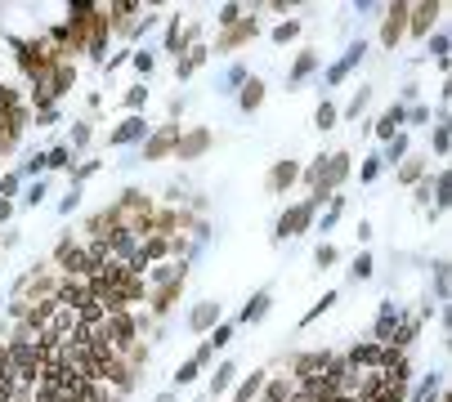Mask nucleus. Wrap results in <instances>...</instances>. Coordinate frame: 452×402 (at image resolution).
I'll use <instances>...</instances> for the list:
<instances>
[{
    "mask_svg": "<svg viewBox=\"0 0 452 402\" xmlns=\"http://www.w3.org/2000/svg\"><path fill=\"white\" fill-rule=\"evenodd\" d=\"M443 9H448L443 0H417V5H407V32L426 40V36H430V27L443 18Z\"/></svg>",
    "mask_w": 452,
    "mask_h": 402,
    "instance_id": "423d86ee",
    "label": "nucleus"
},
{
    "mask_svg": "<svg viewBox=\"0 0 452 402\" xmlns=\"http://www.w3.org/2000/svg\"><path fill=\"white\" fill-rule=\"evenodd\" d=\"M380 170H385V161H380V156H367L363 170H358V179H363V183H376V179H380Z\"/></svg>",
    "mask_w": 452,
    "mask_h": 402,
    "instance_id": "37998d69",
    "label": "nucleus"
},
{
    "mask_svg": "<svg viewBox=\"0 0 452 402\" xmlns=\"http://www.w3.org/2000/svg\"><path fill=\"white\" fill-rule=\"evenodd\" d=\"M336 121H341V108H336V103H318V112H314V125H318V130H332Z\"/></svg>",
    "mask_w": 452,
    "mask_h": 402,
    "instance_id": "4c0bfd02",
    "label": "nucleus"
},
{
    "mask_svg": "<svg viewBox=\"0 0 452 402\" xmlns=\"http://www.w3.org/2000/svg\"><path fill=\"white\" fill-rule=\"evenodd\" d=\"M237 18H247V5H220V32H224V27H233Z\"/></svg>",
    "mask_w": 452,
    "mask_h": 402,
    "instance_id": "a18cd8bd",
    "label": "nucleus"
},
{
    "mask_svg": "<svg viewBox=\"0 0 452 402\" xmlns=\"http://www.w3.org/2000/svg\"><path fill=\"white\" fill-rule=\"evenodd\" d=\"M295 36H300V23H295V18L273 27V45H287V40H295Z\"/></svg>",
    "mask_w": 452,
    "mask_h": 402,
    "instance_id": "58836bf2",
    "label": "nucleus"
},
{
    "mask_svg": "<svg viewBox=\"0 0 452 402\" xmlns=\"http://www.w3.org/2000/svg\"><path fill=\"white\" fill-rule=\"evenodd\" d=\"M197 376H202V367H193V362H183V367L175 371V384H193Z\"/></svg>",
    "mask_w": 452,
    "mask_h": 402,
    "instance_id": "6e6d98bb",
    "label": "nucleus"
},
{
    "mask_svg": "<svg viewBox=\"0 0 452 402\" xmlns=\"http://www.w3.org/2000/svg\"><path fill=\"white\" fill-rule=\"evenodd\" d=\"M220 299H197L188 309V331H210V326H220Z\"/></svg>",
    "mask_w": 452,
    "mask_h": 402,
    "instance_id": "2eb2a0df",
    "label": "nucleus"
},
{
    "mask_svg": "<svg viewBox=\"0 0 452 402\" xmlns=\"http://www.w3.org/2000/svg\"><path fill=\"white\" fill-rule=\"evenodd\" d=\"M264 94H269V90H264V81H260V76H251V81L242 85V90H237V108H242L247 117H251V112H256V108L264 103Z\"/></svg>",
    "mask_w": 452,
    "mask_h": 402,
    "instance_id": "412c9836",
    "label": "nucleus"
},
{
    "mask_svg": "<svg viewBox=\"0 0 452 402\" xmlns=\"http://www.w3.org/2000/svg\"><path fill=\"white\" fill-rule=\"evenodd\" d=\"M144 139H148V121L144 117H125L121 125H112V134H108L112 148H130V143H144Z\"/></svg>",
    "mask_w": 452,
    "mask_h": 402,
    "instance_id": "ddd939ff",
    "label": "nucleus"
},
{
    "mask_svg": "<svg viewBox=\"0 0 452 402\" xmlns=\"http://www.w3.org/2000/svg\"><path fill=\"white\" fill-rule=\"evenodd\" d=\"M179 121H166V125H157V130H148V139H144V161H162V156H171L175 152V143H179Z\"/></svg>",
    "mask_w": 452,
    "mask_h": 402,
    "instance_id": "20e7f679",
    "label": "nucleus"
},
{
    "mask_svg": "<svg viewBox=\"0 0 452 402\" xmlns=\"http://www.w3.org/2000/svg\"><path fill=\"white\" fill-rule=\"evenodd\" d=\"M264 380H269L264 371H251L247 380H237V384H233V402H256L260 389H264Z\"/></svg>",
    "mask_w": 452,
    "mask_h": 402,
    "instance_id": "5701e85b",
    "label": "nucleus"
},
{
    "mask_svg": "<svg viewBox=\"0 0 452 402\" xmlns=\"http://www.w3.org/2000/svg\"><path fill=\"white\" fill-rule=\"evenodd\" d=\"M9 219H13V201L0 197V224H9Z\"/></svg>",
    "mask_w": 452,
    "mask_h": 402,
    "instance_id": "052dcab7",
    "label": "nucleus"
},
{
    "mask_svg": "<svg viewBox=\"0 0 452 402\" xmlns=\"http://www.w3.org/2000/svg\"><path fill=\"white\" fill-rule=\"evenodd\" d=\"M439 380H443L439 371H430V376L412 389V398H403V402H434V398H439Z\"/></svg>",
    "mask_w": 452,
    "mask_h": 402,
    "instance_id": "cd10ccee",
    "label": "nucleus"
},
{
    "mask_svg": "<svg viewBox=\"0 0 452 402\" xmlns=\"http://www.w3.org/2000/svg\"><path fill=\"white\" fill-rule=\"evenodd\" d=\"M202 152H210V130L206 125H197V130H183L179 143H175V156L179 161H197Z\"/></svg>",
    "mask_w": 452,
    "mask_h": 402,
    "instance_id": "9b49d317",
    "label": "nucleus"
},
{
    "mask_svg": "<svg viewBox=\"0 0 452 402\" xmlns=\"http://www.w3.org/2000/svg\"><path fill=\"white\" fill-rule=\"evenodd\" d=\"M349 277H354V282H367V277H372V255H367V251H358V260L349 264Z\"/></svg>",
    "mask_w": 452,
    "mask_h": 402,
    "instance_id": "ea45409f",
    "label": "nucleus"
},
{
    "mask_svg": "<svg viewBox=\"0 0 452 402\" xmlns=\"http://www.w3.org/2000/svg\"><path fill=\"white\" fill-rule=\"evenodd\" d=\"M144 103H148V85H130V90H125V108L139 112Z\"/></svg>",
    "mask_w": 452,
    "mask_h": 402,
    "instance_id": "8fccbe9b",
    "label": "nucleus"
},
{
    "mask_svg": "<svg viewBox=\"0 0 452 402\" xmlns=\"http://www.w3.org/2000/svg\"><path fill=\"white\" fill-rule=\"evenodd\" d=\"M363 59H367V45H363V40H354V45H349L341 59H336L327 71H322V81H327V85H345V81H349V71H354Z\"/></svg>",
    "mask_w": 452,
    "mask_h": 402,
    "instance_id": "6e6552de",
    "label": "nucleus"
},
{
    "mask_svg": "<svg viewBox=\"0 0 452 402\" xmlns=\"http://www.w3.org/2000/svg\"><path fill=\"white\" fill-rule=\"evenodd\" d=\"M403 125H430V108L426 103H412L403 112Z\"/></svg>",
    "mask_w": 452,
    "mask_h": 402,
    "instance_id": "49530a36",
    "label": "nucleus"
},
{
    "mask_svg": "<svg viewBox=\"0 0 452 402\" xmlns=\"http://www.w3.org/2000/svg\"><path fill=\"white\" fill-rule=\"evenodd\" d=\"M367 103H372V85H358V94L349 98V108H345V121H358L367 112Z\"/></svg>",
    "mask_w": 452,
    "mask_h": 402,
    "instance_id": "2f4dec72",
    "label": "nucleus"
},
{
    "mask_svg": "<svg viewBox=\"0 0 452 402\" xmlns=\"http://www.w3.org/2000/svg\"><path fill=\"white\" fill-rule=\"evenodd\" d=\"M152 402H179L175 394H157V398H152Z\"/></svg>",
    "mask_w": 452,
    "mask_h": 402,
    "instance_id": "e2e57ef3",
    "label": "nucleus"
},
{
    "mask_svg": "<svg viewBox=\"0 0 452 402\" xmlns=\"http://www.w3.org/2000/svg\"><path fill=\"white\" fill-rule=\"evenodd\" d=\"M295 179H300V166H295L291 156H282V161H273V166H269V175H264V193L278 197V193H287Z\"/></svg>",
    "mask_w": 452,
    "mask_h": 402,
    "instance_id": "1a4fd4ad",
    "label": "nucleus"
},
{
    "mask_svg": "<svg viewBox=\"0 0 452 402\" xmlns=\"http://www.w3.org/2000/svg\"><path fill=\"white\" fill-rule=\"evenodd\" d=\"M332 362H336V353H327V349H318V353H295V357H291V376H295V384H305V380H327V376H332Z\"/></svg>",
    "mask_w": 452,
    "mask_h": 402,
    "instance_id": "7ed1b4c3",
    "label": "nucleus"
},
{
    "mask_svg": "<svg viewBox=\"0 0 452 402\" xmlns=\"http://www.w3.org/2000/svg\"><path fill=\"white\" fill-rule=\"evenodd\" d=\"M448 291H452V286H448V260H439V264H434V295L448 299Z\"/></svg>",
    "mask_w": 452,
    "mask_h": 402,
    "instance_id": "de8ad7c7",
    "label": "nucleus"
},
{
    "mask_svg": "<svg viewBox=\"0 0 452 402\" xmlns=\"http://www.w3.org/2000/svg\"><path fill=\"white\" fill-rule=\"evenodd\" d=\"M314 71H318V50H300V54H295V63H291V71H287V90H300Z\"/></svg>",
    "mask_w": 452,
    "mask_h": 402,
    "instance_id": "dca6fc26",
    "label": "nucleus"
},
{
    "mask_svg": "<svg viewBox=\"0 0 452 402\" xmlns=\"http://www.w3.org/2000/svg\"><path fill=\"white\" fill-rule=\"evenodd\" d=\"M380 357H385V344H354V349L345 353V367H380Z\"/></svg>",
    "mask_w": 452,
    "mask_h": 402,
    "instance_id": "aec40b11",
    "label": "nucleus"
},
{
    "mask_svg": "<svg viewBox=\"0 0 452 402\" xmlns=\"http://www.w3.org/2000/svg\"><path fill=\"white\" fill-rule=\"evenodd\" d=\"M98 175V161H81L77 170H72V183H86V179H94Z\"/></svg>",
    "mask_w": 452,
    "mask_h": 402,
    "instance_id": "5fc2aeb1",
    "label": "nucleus"
},
{
    "mask_svg": "<svg viewBox=\"0 0 452 402\" xmlns=\"http://www.w3.org/2000/svg\"><path fill=\"white\" fill-rule=\"evenodd\" d=\"M72 81H77V67L72 63H54V71H50V85H54V98H63L67 90H72Z\"/></svg>",
    "mask_w": 452,
    "mask_h": 402,
    "instance_id": "393cba45",
    "label": "nucleus"
},
{
    "mask_svg": "<svg viewBox=\"0 0 452 402\" xmlns=\"http://www.w3.org/2000/svg\"><path fill=\"white\" fill-rule=\"evenodd\" d=\"M341 214H345V197H341V193H336V197L327 201V210H322V219H314V224L322 228V233H332V228H336V224H341Z\"/></svg>",
    "mask_w": 452,
    "mask_h": 402,
    "instance_id": "c85d7f7f",
    "label": "nucleus"
},
{
    "mask_svg": "<svg viewBox=\"0 0 452 402\" xmlns=\"http://www.w3.org/2000/svg\"><path fill=\"white\" fill-rule=\"evenodd\" d=\"M430 197H434V210H448V201H452V175H448V170H439V175H434Z\"/></svg>",
    "mask_w": 452,
    "mask_h": 402,
    "instance_id": "bb28decb",
    "label": "nucleus"
},
{
    "mask_svg": "<svg viewBox=\"0 0 452 402\" xmlns=\"http://www.w3.org/2000/svg\"><path fill=\"white\" fill-rule=\"evenodd\" d=\"M45 197H50V183H40V179H36L32 188L23 193V206H32V210H36V206H40V201H45Z\"/></svg>",
    "mask_w": 452,
    "mask_h": 402,
    "instance_id": "c03bdc74",
    "label": "nucleus"
},
{
    "mask_svg": "<svg viewBox=\"0 0 452 402\" xmlns=\"http://www.w3.org/2000/svg\"><path fill=\"white\" fill-rule=\"evenodd\" d=\"M336 260H341V251H336V246H318V255H314V264H318V268H332Z\"/></svg>",
    "mask_w": 452,
    "mask_h": 402,
    "instance_id": "864d4df0",
    "label": "nucleus"
},
{
    "mask_svg": "<svg viewBox=\"0 0 452 402\" xmlns=\"http://www.w3.org/2000/svg\"><path fill=\"white\" fill-rule=\"evenodd\" d=\"M77 206H81V183H72V188L59 197V214H72Z\"/></svg>",
    "mask_w": 452,
    "mask_h": 402,
    "instance_id": "09e8293b",
    "label": "nucleus"
},
{
    "mask_svg": "<svg viewBox=\"0 0 452 402\" xmlns=\"http://www.w3.org/2000/svg\"><path fill=\"white\" fill-rule=\"evenodd\" d=\"M247 81H251L247 63H233V67H229V71H224V76H220V85H215V90H220V94H237V90H242Z\"/></svg>",
    "mask_w": 452,
    "mask_h": 402,
    "instance_id": "a878e982",
    "label": "nucleus"
},
{
    "mask_svg": "<svg viewBox=\"0 0 452 402\" xmlns=\"http://www.w3.org/2000/svg\"><path fill=\"white\" fill-rule=\"evenodd\" d=\"M399 322H403V313L394 309V299H385L380 304V313H376V326H372V344H394V331H399Z\"/></svg>",
    "mask_w": 452,
    "mask_h": 402,
    "instance_id": "9d476101",
    "label": "nucleus"
},
{
    "mask_svg": "<svg viewBox=\"0 0 452 402\" xmlns=\"http://www.w3.org/2000/svg\"><path fill=\"white\" fill-rule=\"evenodd\" d=\"M332 304H336V291H327V295H322V299H318V304H314V309H309V313H305V318H300V326H309V322H318V318H322V313H327Z\"/></svg>",
    "mask_w": 452,
    "mask_h": 402,
    "instance_id": "a19ab883",
    "label": "nucleus"
},
{
    "mask_svg": "<svg viewBox=\"0 0 452 402\" xmlns=\"http://www.w3.org/2000/svg\"><path fill=\"white\" fill-rule=\"evenodd\" d=\"M417 206H430V179L417 183Z\"/></svg>",
    "mask_w": 452,
    "mask_h": 402,
    "instance_id": "bf43d9fd",
    "label": "nucleus"
},
{
    "mask_svg": "<svg viewBox=\"0 0 452 402\" xmlns=\"http://www.w3.org/2000/svg\"><path fill=\"white\" fill-rule=\"evenodd\" d=\"M430 148H434V156H448V152H452V130H448V112H439V117H434V130H430Z\"/></svg>",
    "mask_w": 452,
    "mask_h": 402,
    "instance_id": "b1692460",
    "label": "nucleus"
},
{
    "mask_svg": "<svg viewBox=\"0 0 452 402\" xmlns=\"http://www.w3.org/2000/svg\"><path fill=\"white\" fill-rule=\"evenodd\" d=\"M130 63H135V71H139V76H148V71L157 67V54H148V50H135V54H130Z\"/></svg>",
    "mask_w": 452,
    "mask_h": 402,
    "instance_id": "79ce46f5",
    "label": "nucleus"
},
{
    "mask_svg": "<svg viewBox=\"0 0 452 402\" xmlns=\"http://www.w3.org/2000/svg\"><path fill=\"white\" fill-rule=\"evenodd\" d=\"M72 161H77V152L67 148V143H59V148H50V152H45V170H67Z\"/></svg>",
    "mask_w": 452,
    "mask_h": 402,
    "instance_id": "7c9ffc66",
    "label": "nucleus"
},
{
    "mask_svg": "<svg viewBox=\"0 0 452 402\" xmlns=\"http://www.w3.org/2000/svg\"><path fill=\"white\" fill-rule=\"evenodd\" d=\"M407 148H412V139H407V130H399L394 134L390 143H385V156H380V161H390V166H399L403 156H407Z\"/></svg>",
    "mask_w": 452,
    "mask_h": 402,
    "instance_id": "c756f323",
    "label": "nucleus"
},
{
    "mask_svg": "<svg viewBox=\"0 0 452 402\" xmlns=\"http://www.w3.org/2000/svg\"><path fill=\"white\" fill-rule=\"evenodd\" d=\"M32 121L40 125V130H45V125H54V121H59V108H40V112H36Z\"/></svg>",
    "mask_w": 452,
    "mask_h": 402,
    "instance_id": "4d7b16f0",
    "label": "nucleus"
},
{
    "mask_svg": "<svg viewBox=\"0 0 452 402\" xmlns=\"http://www.w3.org/2000/svg\"><path fill=\"white\" fill-rule=\"evenodd\" d=\"M183 108H188V103H183V94H179V98H171V108H166V117H171V121H179V117H183Z\"/></svg>",
    "mask_w": 452,
    "mask_h": 402,
    "instance_id": "13d9d810",
    "label": "nucleus"
},
{
    "mask_svg": "<svg viewBox=\"0 0 452 402\" xmlns=\"http://www.w3.org/2000/svg\"><path fill=\"white\" fill-rule=\"evenodd\" d=\"M233 335H237V322H220V326H210V340L206 344H210V349H224Z\"/></svg>",
    "mask_w": 452,
    "mask_h": 402,
    "instance_id": "e433bc0d",
    "label": "nucleus"
},
{
    "mask_svg": "<svg viewBox=\"0 0 452 402\" xmlns=\"http://www.w3.org/2000/svg\"><path fill=\"white\" fill-rule=\"evenodd\" d=\"M18 188H23V170H5V175H0V197L13 201V197H18Z\"/></svg>",
    "mask_w": 452,
    "mask_h": 402,
    "instance_id": "c9c22d12",
    "label": "nucleus"
},
{
    "mask_svg": "<svg viewBox=\"0 0 452 402\" xmlns=\"http://www.w3.org/2000/svg\"><path fill=\"white\" fill-rule=\"evenodd\" d=\"M421 179H426V156H412V152H407L403 161H399V183H403V188H417Z\"/></svg>",
    "mask_w": 452,
    "mask_h": 402,
    "instance_id": "4be33fe9",
    "label": "nucleus"
},
{
    "mask_svg": "<svg viewBox=\"0 0 452 402\" xmlns=\"http://www.w3.org/2000/svg\"><path fill=\"white\" fill-rule=\"evenodd\" d=\"M0 246H5V241H0Z\"/></svg>",
    "mask_w": 452,
    "mask_h": 402,
    "instance_id": "0e129e2a",
    "label": "nucleus"
},
{
    "mask_svg": "<svg viewBox=\"0 0 452 402\" xmlns=\"http://www.w3.org/2000/svg\"><path fill=\"white\" fill-rule=\"evenodd\" d=\"M179 291H183V277H175V282H162L157 291L148 295V313H152V318H166V313L175 309V299H179Z\"/></svg>",
    "mask_w": 452,
    "mask_h": 402,
    "instance_id": "4468645a",
    "label": "nucleus"
},
{
    "mask_svg": "<svg viewBox=\"0 0 452 402\" xmlns=\"http://www.w3.org/2000/svg\"><path fill=\"white\" fill-rule=\"evenodd\" d=\"M90 134H94V125H90V121H77V125H72V134H67V148H72V152L90 148Z\"/></svg>",
    "mask_w": 452,
    "mask_h": 402,
    "instance_id": "f704fd0d",
    "label": "nucleus"
},
{
    "mask_svg": "<svg viewBox=\"0 0 452 402\" xmlns=\"http://www.w3.org/2000/svg\"><path fill=\"white\" fill-rule=\"evenodd\" d=\"M403 112H407L403 103H390V108H385V112H380V117L372 121V134H376V139H385V143H390L394 134H399V130H403Z\"/></svg>",
    "mask_w": 452,
    "mask_h": 402,
    "instance_id": "f3484780",
    "label": "nucleus"
},
{
    "mask_svg": "<svg viewBox=\"0 0 452 402\" xmlns=\"http://www.w3.org/2000/svg\"><path fill=\"white\" fill-rule=\"evenodd\" d=\"M269 313H273V291H269V286H260V291H256V295H251L247 304H242V313H237V326L264 322V318H269Z\"/></svg>",
    "mask_w": 452,
    "mask_h": 402,
    "instance_id": "f8f14e48",
    "label": "nucleus"
},
{
    "mask_svg": "<svg viewBox=\"0 0 452 402\" xmlns=\"http://www.w3.org/2000/svg\"><path fill=\"white\" fill-rule=\"evenodd\" d=\"M206 59H210V45H202V40H197V45H188V54H183V59H175V81H188Z\"/></svg>",
    "mask_w": 452,
    "mask_h": 402,
    "instance_id": "6ab92c4d",
    "label": "nucleus"
},
{
    "mask_svg": "<svg viewBox=\"0 0 452 402\" xmlns=\"http://www.w3.org/2000/svg\"><path fill=\"white\" fill-rule=\"evenodd\" d=\"M237 371H242V362H233V357H224V362L215 367V376H210V398H220V394H229L233 384H237Z\"/></svg>",
    "mask_w": 452,
    "mask_h": 402,
    "instance_id": "a211bd4d",
    "label": "nucleus"
},
{
    "mask_svg": "<svg viewBox=\"0 0 452 402\" xmlns=\"http://www.w3.org/2000/svg\"><path fill=\"white\" fill-rule=\"evenodd\" d=\"M188 362H193V367H202V371H206L210 362H215V349H210V344H197V353L188 357Z\"/></svg>",
    "mask_w": 452,
    "mask_h": 402,
    "instance_id": "603ef678",
    "label": "nucleus"
},
{
    "mask_svg": "<svg viewBox=\"0 0 452 402\" xmlns=\"http://www.w3.org/2000/svg\"><path fill=\"white\" fill-rule=\"evenodd\" d=\"M314 219H318V206L314 201H295V206H287L278 214V224H273V241H287V237H300V233H309L314 228Z\"/></svg>",
    "mask_w": 452,
    "mask_h": 402,
    "instance_id": "f03ea898",
    "label": "nucleus"
},
{
    "mask_svg": "<svg viewBox=\"0 0 452 402\" xmlns=\"http://www.w3.org/2000/svg\"><path fill=\"white\" fill-rule=\"evenodd\" d=\"M13 59H18L27 81H36V76H45L54 63H63V50L54 45L50 36H40V40H13Z\"/></svg>",
    "mask_w": 452,
    "mask_h": 402,
    "instance_id": "f257e3e1",
    "label": "nucleus"
},
{
    "mask_svg": "<svg viewBox=\"0 0 452 402\" xmlns=\"http://www.w3.org/2000/svg\"><path fill=\"white\" fill-rule=\"evenodd\" d=\"M264 9H273V13H287V9H295V5H291V0H269Z\"/></svg>",
    "mask_w": 452,
    "mask_h": 402,
    "instance_id": "680f3d73",
    "label": "nucleus"
},
{
    "mask_svg": "<svg viewBox=\"0 0 452 402\" xmlns=\"http://www.w3.org/2000/svg\"><path fill=\"white\" fill-rule=\"evenodd\" d=\"M426 40H430V54H434V59H439V67L448 71V50H452V40H448V32H430Z\"/></svg>",
    "mask_w": 452,
    "mask_h": 402,
    "instance_id": "72a5a7b5",
    "label": "nucleus"
},
{
    "mask_svg": "<svg viewBox=\"0 0 452 402\" xmlns=\"http://www.w3.org/2000/svg\"><path fill=\"white\" fill-rule=\"evenodd\" d=\"M175 277H188V264L175 260V264H162V268H152V286H162V282H175Z\"/></svg>",
    "mask_w": 452,
    "mask_h": 402,
    "instance_id": "473e14b6",
    "label": "nucleus"
},
{
    "mask_svg": "<svg viewBox=\"0 0 452 402\" xmlns=\"http://www.w3.org/2000/svg\"><path fill=\"white\" fill-rule=\"evenodd\" d=\"M18 170H23V179H36L40 170H45V152H32V156H27V161H23Z\"/></svg>",
    "mask_w": 452,
    "mask_h": 402,
    "instance_id": "3c124183",
    "label": "nucleus"
},
{
    "mask_svg": "<svg viewBox=\"0 0 452 402\" xmlns=\"http://www.w3.org/2000/svg\"><path fill=\"white\" fill-rule=\"evenodd\" d=\"M256 32H260V18H256V13L237 18L233 27H224V32L215 36V54H233V50H242L247 40H256Z\"/></svg>",
    "mask_w": 452,
    "mask_h": 402,
    "instance_id": "39448f33",
    "label": "nucleus"
},
{
    "mask_svg": "<svg viewBox=\"0 0 452 402\" xmlns=\"http://www.w3.org/2000/svg\"><path fill=\"white\" fill-rule=\"evenodd\" d=\"M407 36V0H394V5H385V18H380V45H399V40Z\"/></svg>",
    "mask_w": 452,
    "mask_h": 402,
    "instance_id": "0eeeda50",
    "label": "nucleus"
}]
</instances>
